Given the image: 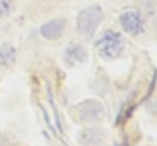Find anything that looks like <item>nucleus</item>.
<instances>
[{
  "label": "nucleus",
  "instance_id": "obj_6",
  "mask_svg": "<svg viewBox=\"0 0 157 146\" xmlns=\"http://www.w3.org/2000/svg\"><path fill=\"white\" fill-rule=\"evenodd\" d=\"M78 142L81 146H103L105 142L104 131L96 128H88L80 133Z\"/></svg>",
  "mask_w": 157,
  "mask_h": 146
},
{
  "label": "nucleus",
  "instance_id": "obj_7",
  "mask_svg": "<svg viewBox=\"0 0 157 146\" xmlns=\"http://www.w3.org/2000/svg\"><path fill=\"white\" fill-rule=\"evenodd\" d=\"M87 50L80 45V44H70L65 52H64V58L65 61L69 63L70 65H76L81 64L87 59Z\"/></svg>",
  "mask_w": 157,
  "mask_h": 146
},
{
  "label": "nucleus",
  "instance_id": "obj_8",
  "mask_svg": "<svg viewBox=\"0 0 157 146\" xmlns=\"http://www.w3.org/2000/svg\"><path fill=\"white\" fill-rule=\"evenodd\" d=\"M16 49L9 43L0 45V66L9 67L16 63Z\"/></svg>",
  "mask_w": 157,
  "mask_h": 146
},
{
  "label": "nucleus",
  "instance_id": "obj_2",
  "mask_svg": "<svg viewBox=\"0 0 157 146\" xmlns=\"http://www.w3.org/2000/svg\"><path fill=\"white\" fill-rule=\"evenodd\" d=\"M99 55L105 60L118 58L124 50V39L120 33L108 29L96 43Z\"/></svg>",
  "mask_w": 157,
  "mask_h": 146
},
{
  "label": "nucleus",
  "instance_id": "obj_3",
  "mask_svg": "<svg viewBox=\"0 0 157 146\" xmlns=\"http://www.w3.org/2000/svg\"><path fill=\"white\" fill-rule=\"evenodd\" d=\"M76 109L77 119L83 123H94L104 117L103 107L96 101H86L83 103H80Z\"/></svg>",
  "mask_w": 157,
  "mask_h": 146
},
{
  "label": "nucleus",
  "instance_id": "obj_9",
  "mask_svg": "<svg viewBox=\"0 0 157 146\" xmlns=\"http://www.w3.org/2000/svg\"><path fill=\"white\" fill-rule=\"evenodd\" d=\"M15 9L13 0H0V18L9 17Z\"/></svg>",
  "mask_w": 157,
  "mask_h": 146
},
{
  "label": "nucleus",
  "instance_id": "obj_5",
  "mask_svg": "<svg viewBox=\"0 0 157 146\" xmlns=\"http://www.w3.org/2000/svg\"><path fill=\"white\" fill-rule=\"evenodd\" d=\"M65 28H66V20L64 17H58L42 25L39 32L45 39L55 40L64 34Z\"/></svg>",
  "mask_w": 157,
  "mask_h": 146
},
{
  "label": "nucleus",
  "instance_id": "obj_1",
  "mask_svg": "<svg viewBox=\"0 0 157 146\" xmlns=\"http://www.w3.org/2000/svg\"><path fill=\"white\" fill-rule=\"evenodd\" d=\"M103 17L104 13L99 5H91L85 7L78 12L76 18V27L78 33L85 38L91 39L94 36Z\"/></svg>",
  "mask_w": 157,
  "mask_h": 146
},
{
  "label": "nucleus",
  "instance_id": "obj_4",
  "mask_svg": "<svg viewBox=\"0 0 157 146\" xmlns=\"http://www.w3.org/2000/svg\"><path fill=\"white\" fill-rule=\"evenodd\" d=\"M120 25L123 29L131 34V36H139L144 32V21L141 15L135 10H128L120 15Z\"/></svg>",
  "mask_w": 157,
  "mask_h": 146
}]
</instances>
